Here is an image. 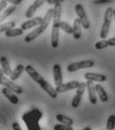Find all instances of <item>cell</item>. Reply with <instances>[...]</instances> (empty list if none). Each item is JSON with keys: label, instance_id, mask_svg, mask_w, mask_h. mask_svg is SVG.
<instances>
[{"label": "cell", "instance_id": "obj_28", "mask_svg": "<svg viewBox=\"0 0 115 130\" xmlns=\"http://www.w3.org/2000/svg\"><path fill=\"white\" fill-rule=\"evenodd\" d=\"M53 129L54 130H73V127L70 126V125H66V124L61 123V124H56V125H54Z\"/></svg>", "mask_w": 115, "mask_h": 130}, {"label": "cell", "instance_id": "obj_16", "mask_svg": "<svg viewBox=\"0 0 115 130\" xmlns=\"http://www.w3.org/2000/svg\"><path fill=\"white\" fill-rule=\"evenodd\" d=\"M1 92H2V94H3L5 97L7 98V100H9V102H11L12 104H15V105L18 104L19 99H18V97H17V95L15 92H13L12 90H10V89L7 88V87L2 88Z\"/></svg>", "mask_w": 115, "mask_h": 130}, {"label": "cell", "instance_id": "obj_37", "mask_svg": "<svg viewBox=\"0 0 115 130\" xmlns=\"http://www.w3.org/2000/svg\"><path fill=\"white\" fill-rule=\"evenodd\" d=\"M113 18L115 19V9L113 10Z\"/></svg>", "mask_w": 115, "mask_h": 130}, {"label": "cell", "instance_id": "obj_18", "mask_svg": "<svg viewBox=\"0 0 115 130\" xmlns=\"http://www.w3.org/2000/svg\"><path fill=\"white\" fill-rule=\"evenodd\" d=\"M81 28H82L81 21H80L79 18H76V19L74 20V22H73V34H72V35H73L74 39L78 40V39L81 38V35H82V33H81Z\"/></svg>", "mask_w": 115, "mask_h": 130}, {"label": "cell", "instance_id": "obj_1", "mask_svg": "<svg viewBox=\"0 0 115 130\" xmlns=\"http://www.w3.org/2000/svg\"><path fill=\"white\" fill-rule=\"evenodd\" d=\"M25 71L27 72V74L31 77L33 79V81H35L48 95H49L51 98L55 99L57 98V95H58V92L56 91L55 88H53L50 83L47 80H45L43 78V76L41 74H39V72L33 67L32 65H26L25 66Z\"/></svg>", "mask_w": 115, "mask_h": 130}, {"label": "cell", "instance_id": "obj_34", "mask_svg": "<svg viewBox=\"0 0 115 130\" xmlns=\"http://www.w3.org/2000/svg\"><path fill=\"white\" fill-rule=\"evenodd\" d=\"M12 128L14 130H21V127H20V125H19L18 122H14V123L12 124Z\"/></svg>", "mask_w": 115, "mask_h": 130}, {"label": "cell", "instance_id": "obj_5", "mask_svg": "<svg viewBox=\"0 0 115 130\" xmlns=\"http://www.w3.org/2000/svg\"><path fill=\"white\" fill-rule=\"evenodd\" d=\"M113 8L112 7H108L105 11L104 14V19H103V24L101 26V30H100V38L105 39L108 36V33L110 30V26H111V22L113 20Z\"/></svg>", "mask_w": 115, "mask_h": 130}, {"label": "cell", "instance_id": "obj_7", "mask_svg": "<svg viewBox=\"0 0 115 130\" xmlns=\"http://www.w3.org/2000/svg\"><path fill=\"white\" fill-rule=\"evenodd\" d=\"M0 85L2 86H5L7 88H9L10 90H12L13 92H15L16 94H21L23 92V88L15 83V81L11 80V79H8L6 77V75H2L0 76Z\"/></svg>", "mask_w": 115, "mask_h": 130}, {"label": "cell", "instance_id": "obj_27", "mask_svg": "<svg viewBox=\"0 0 115 130\" xmlns=\"http://www.w3.org/2000/svg\"><path fill=\"white\" fill-rule=\"evenodd\" d=\"M108 41L106 39H102L98 42L95 43V49L97 50H102V49H105L106 47H108Z\"/></svg>", "mask_w": 115, "mask_h": 130}, {"label": "cell", "instance_id": "obj_21", "mask_svg": "<svg viewBox=\"0 0 115 130\" xmlns=\"http://www.w3.org/2000/svg\"><path fill=\"white\" fill-rule=\"evenodd\" d=\"M15 10H16V5L8 6L7 8H5V9L0 13V22H3L7 17L10 16Z\"/></svg>", "mask_w": 115, "mask_h": 130}, {"label": "cell", "instance_id": "obj_15", "mask_svg": "<svg viewBox=\"0 0 115 130\" xmlns=\"http://www.w3.org/2000/svg\"><path fill=\"white\" fill-rule=\"evenodd\" d=\"M84 77H85L86 80H92L93 82H105L107 80L106 75L94 73V72H87V73L84 74Z\"/></svg>", "mask_w": 115, "mask_h": 130}, {"label": "cell", "instance_id": "obj_36", "mask_svg": "<svg viewBox=\"0 0 115 130\" xmlns=\"http://www.w3.org/2000/svg\"><path fill=\"white\" fill-rule=\"evenodd\" d=\"M83 130H91V128H90V127H85Z\"/></svg>", "mask_w": 115, "mask_h": 130}, {"label": "cell", "instance_id": "obj_33", "mask_svg": "<svg viewBox=\"0 0 115 130\" xmlns=\"http://www.w3.org/2000/svg\"><path fill=\"white\" fill-rule=\"evenodd\" d=\"M107 41H108V45L109 46H115V37L109 38Z\"/></svg>", "mask_w": 115, "mask_h": 130}, {"label": "cell", "instance_id": "obj_4", "mask_svg": "<svg viewBox=\"0 0 115 130\" xmlns=\"http://www.w3.org/2000/svg\"><path fill=\"white\" fill-rule=\"evenodd\" d=\"M41 117H42V112L39 109L34 108L32 110L23 114L22 120L25 122L27 128L29 130H40L38 121L40 120Z\"/></svg>", "mask_w": 115, "mask_h": 130}, {"label": "cell", "instance_id": "obj_12", "mask_svg": "<svg viewBox=\"0 0 115 130\" xmlns=\"http://www.w3.org/2000/svg\"><path fill=\"white\" fill-rule=\"evenodd\" d=\"M42 20H43V18L40 16L32 17V18L28 19L27 21L23 22V23L21 24V28H22L23 30H28V29H31L33 27H37L38 25L41 24Z\"/></svg>", "mask_w": 115, "mask_h": 130}, {"label": "cell", "instance_id": "obj_11", "mask_svg": "<svg viewBox=\"0 0 115 130\" xmlns=\"http://www.w3.org/2000/svg\"><path fill=\"white\" fill-rule=\"evenodd\" d=\"M86 87L88 91V97H89V102L91 104H96L97 103V93L95 89V85L92 80H87L86 82Z\"/></svg>", "mask_w": 115, "mask_h": 130}, {"label": "cell", "instance_id": "obj_20", "mask_svg": "<svg viewBox=\"0 0 115 130\" xmlns=\"http://www.w3.org/2000/svg\"><path fill=\"white\" fill-rule=\"evenodd\" d=\"M95 89H96V93L98 95L99 99L102 102H107L108 101V95H107L105 89L103 88V86L100 85V84H95Z\"/></svg>", "mask_w": 115, "mask_h": 130}, {"label": "cell", "instance_id": "obj_19", "mask_svg": "<svg viewBox=\"0 0 115 130\" xmlns=\"http://www.w3.org/2000/svg\"><path fill=\"white\" fill-rule=\"evenodd\" d=\"M23 71H25V66L23 64H18L15 67V69L12 71L11 75H10V79L13 81H16L17 79L22 75Z\"/></svg>", "mask_w": 115, "mask_h": 130}, {"label": "cell", "instance_id": "obj_17", "mask_svg": "<svg viewBox=\"0 0 115 130\" xmlns=\"http://www.w3.org/2000/svg\"><path fill=\"white\" fill-rule=\"evenodd\" d=\"M0 65H1V68H2V70L4 72V74L6 76H10L13 70H12L10 63H9V61H8L6 56H1L0 57Z\"/></svg>", "mask_w": 115, "mask_h": 130}, {"label": "cell", "instance_id": "obj_14", "mask_svg": "<svg viewBox=\"0 0 115 130\" xmlns=\"http://www.w3.org/2000/svg\"><path fill=\"white\" fill-rule=\"evenodd\" d=\"M53 79H54L55 86H59L62 84L63 74H62V69L60 64H54L53 66Z\"/></svg>", "mask_w": 115, "mask_h": 130}, {"label": "cell", "instance_id": "obj_29", "mask_svg": "<svg viewBox=\"0 0 115 130\" xmlns=\"http://www.w3.org/2000/svg\"><path fill=\"white\" fill-rule=\"evenodd\" d=\"M0 1H5V2H7V3H10V4H12V5H20L23 1L22 0H0Z\"/></svg>", "mask_w": 115, "mask_h": 130}, {"label": "cell", "instance_id": "obj_24", "mask_svg": "<svg viewBox=\"0 0 115 130\" xmlns=\"http://www.w3.org/2000/svg\"><path fill=\"white\" fill-rule=\"evenodd\" d=\"M16 22L14 21H9V22H4V23H0V33L5 32L8 29H11L13 27H15Z\"/></svg>", "mask_w": 115, "mask_h": 130}, {"label": "cell", "instance_id": "obj_22", "mask_svg": "<svg viewBox=\"0 0 115 130\" xmlns=\"http://www.w3.org/2000/svg\"><path fill=\"white\" fill-rule=\"evenodd\" d=\"M23 29L20 27V28H11V29H8L7 31H5V36L7 38H10V37H16V36H21L23 34Z\"/></svg>", "mask_w": 115, "mask_h": 130}, {"label": "cell", "instance_id": "obj_38", "mask_svg": "<svg viewBox=\"0 0 115 130\" xmlns=\"http://www.w3.org/2000/svg\"><path fill=\"white\" fill-rule=\"evenodd\" d=\"M22 1H24V0H22Z\"/></svg>", "mask_w": 115, "mask_h": 130}, {"label": "cell", "instance_id": "obj_30", "mask_svg": "<svg viewBox=\"0 0 115 130\" xmlns=\"http://www.w3.org/2000/svg\"><path fill=\"white\" fill-rule=\"evenodd\" d=\"M113 0H94L93 3L94 4H108L111 3Z\"/></svg>", "mask_w": 115, "mask_h": 130}, {"label": "cell", "instance_id": "obj_32", "mask_svg": "<svg viewBox=\"0 0 115 130\" xmlns=\"http://www.w3.org/2000/svg\"><path fill=\"white\" fill-rule=\"evenodd\" d=\"M5 8H7V2H5V1H0V13H1Z\"/></svg>", "mask_w": 115, "mask_h": 130}, {"label": "cell", "instance_id": "obj_35", "mask_svg": "<svg viewBox=\"0 0 115 130\" xmlns=\"http://www.w3.org/2000/svg\"><path fill=\"white\" fill-rule=\"evenodd\" d=\"M2 75H5V74H4L3 70H2V68H0V76H2Z\"/></svg>", "mask_w": 115, "mask_h": 130}, {"label": "cell", "instance_id": "obj_6", "mask_svg": "<svg viewBox=\"0 0 115 130\" xmlns=\"http://www.w3.org/2000/svg\"><path fill=\"white\" fill-rule=\"evenodd\" d=\"M95 65V62L91 59L88 60H82V61H78V62H73L67 66V71L68 72H75L78 71L80 69H85V68H91Z\"/></svg>", "mask_w": 115, "mask_h": 130}, {"label": "cell", "instance_id": "obj_9", "mask_svg": "<svg viewBox=\"0 0 115 130\" xmlns=\"http://www.w3.org/2000/svg\"><path fill=\"white\" fill-rule=\"evenodd\" d=\"M86 82H81L80 85L78 86V88L76 89V93H75V96L72 99V102H71V106L73 108H77L79 105H80V102L82 100L83 94L85 92V89H86Z\"/></svg>", "mask_w": 115, "mask_h": 130}, {"label": "cell", "instance_id": "obj_26", "mask_svg": "<svg viewBox=\"0 0 115 130\" xmlns=\"http://www.w3.org/2000/svg\"><path fill=\"white\" fill-rule=\"evenodd\" d=\"M115 128V115H110L107 118L106 122V129L113 130Z\"/></svg>", "mask_w": 115, "mask_h": 130}, {"label": "cell", "instance_id": "obj_25", "mask_svg": "<svg viewBox=\"0 0 115 130\" xmlns=\"http://www.w3.org/2000/svg\"><path fill=\"white\" fill-rule=\"evenodd\" d=\"M60 29L67 34H73V26H71L69 23H67L65 21L60 22Z\"/></svg>", "mask_w": 115, "mask_h": 130}, {"label": "cell", "instance_id": "obj_13", "mask_svg": "<svg viewBox=\"0 0 115 130\" xmlns=\"http://www.w3.org/2000/svg\"><path fill=\"white\" fill-rule=\"evenodd\" d=\"M44 2H46V0H35L32 4L28 7V9L26 10V12H25V17H26L27 19L32 18L33 15L35 14V12L37 11V9L40 8V7L43 5Z\"/></svg>", "mask_w": 115, "mask_h": 130}, {"label": "cell", "instance_id": "obj_3", "mask_svg": "<svg viewBox=\"0 0 115 130\" xmlns=\"http://www.w3.org/2000/svg\"><path fill=\"white\" fill-rule=\"evenodd\" d=\"M53 13H54V8L48 9L47 12H46V14H45V16L43 17V20H42L41 24L38 25V26H37L34 30H32L30 33H28V34L25 36L24 41H25V42H31V41H33L34 39H36L37 37H39L42 33L44 32V30L49 26L50 22H51V20H52V18H53Z\"/></svg>", "mask_w": 115, "mask_h": 130}, {"label": "cell", "instance_id": "obj_2", "mask_svg": "<svg viewBox=\"0 0 115 130\" xmlns=\"http://www.w3.org/2000/svg\"><path fill=\"white\" fill-rule=\"evenodd\" d=\"M61 14H62L61 3L55 4L53 18H52V31H51V46L53 48H57L59 45V30H60Z\"/></svg>", "mask_w": 115, "mask_h": 130}, {"label": "cell", "instance_id": "obj_23", "mask_svg": "<svg viewBox=\"0 0 115 130\" xmlns=\"http://www.w3.org/2000/svg\"><path fill=\"white\" fill-rule=\"evenodd\" d=\"M55 118L60 123H63V124H66V125H70V126H72L73 125V122H74L72 118H70V117H68L66 115H63V114H57Z\"/></svg>", "mask_w": 115, "mask_h": 130}, {"label": "cell", "instance_id": "obj_31", "mask_svg": "<svg viewBox=\"0 0 115 130\" xmlns=\"http://www.w3.org/2000/svg\"><path fill=\"white\" fill-rule=\"evenodd\" d=\"M63 1H65V0H46V2L48 4H52V5H55V4H58V3H62Z\"/></svg>", "mask_w": 115, "mask_h": 130}, {"label": "cell", "instance_id": "obj_10", "mask_svg": "<svg viewBox=\"0 0 115 130\" xmlns=\"http://www.w3.org/2000/svg\"><path fill=\"white\" fill-rule=\"evenodd\" d=\"M81 82L77 81V80H72V81H69L67 83H62L61 85L59 86H56V91L59 93H64L66 91H69V90H73V89H77L78 86L80 85Z\"/></svg>", "mask_w": 115, "mask_h": 130}, {"label": "cell", "instance_id": "obj_8", "mask_svg": "<svg viewBox=\"0 0 115 130\" xmlns=\"http://www.w3.org/2000/svg\"><path fill=\"white\" fill-rule=\"evenodd\" d=\"M75 12H76L78 18L81 21V24H82L83 28L84 29H89L90 28V22H89V19L87 17V14L85 12V9H84L82 4H79L78 3V4L75 5Z\"/></svg>", "mask_w": 115, "mask_h": 130}]
</instances>
